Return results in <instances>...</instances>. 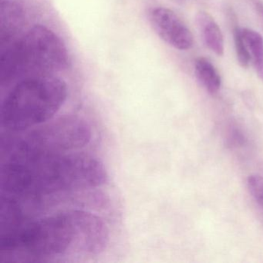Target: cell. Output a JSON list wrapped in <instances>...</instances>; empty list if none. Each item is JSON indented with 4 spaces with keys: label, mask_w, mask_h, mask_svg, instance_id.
I'll list each match as a JSON object with an SVG mask.
<instances>
[{
    "label": "cell",
    "mask_w": 263,
    "mask_h": 263,
    "mask_svg": "<svg viewBox=\"0 0 263 263\" xmlns=\"http://www.w3.org/2000/svg\"><path fill=\"white\" fill-rule=\"evenodd\" d=\"M108 230L93 214L69 210L40 218L10 231L0 241L7 261H33L70 252L96 254L108 242Z\"/></svg>",
    "instance_id": "obj_1"
},
{
    "label": "cell",
    "mask_w": 263,
    "mask_h": 263,
    "mask_svg": "<svg viewBox=\"0 0 263 263\" xmlns=\"http://www.w3.org/2000/svg\"><path fill=\"white\" fill-rule=\"evenodd\" d=\"M7 198L36 202L54 194L105 184L104 164L92 155L67 153L34 158H9L2 174Z\"/></svg>",
    "instance_id": "obj_2"
},
{
    "label": "cell",
    "mask_w": 263,
    "mask_h": 263,
    "mask_svg": "<svg viewBox=\"0 0 263 263\" xmlns=\"http://www.w3.org/2000/svg\"><path fill=\"white\" fill-rule=\"evenodd\" d=\"M67 97V84L60 78L50 75L25 78L4 100L3 125L15 132L41 125L59 111Z\"/></svg>",
    "instance_id": "obj_3"
},
{
    "label": "cell",
    "mask_w": 263,
    "mask_h": 263,
    "mask_svg": "<svg viewBox=\"0 0 263 263\" xmlns=\"http://www.w3.org/2000/svg\"><path fill=\"white\" fill-rule=\"evenodd\" d=\"M67 63L62 41L47 27L35 26L1 57L0 74L4 81L24 74L49 75L64 70Z\"/></svg>",
    "instance_id": "obj_4"
},
{
    "label": "cell",
    "mask_w": 263,
    "mask_h": 263,
    "mask_svg": "<svg viewBox=\"0 0 263 263\" xmlns=\"http://www.w3.org/2000/svg\"><path fill=\"white\" fill-rule=\"evenodd\" d=\"M91 138L85 120L64 116L37 126L18 141L10 158H34L70 153L82 148Z\"/></svg>",
    "instance_id": "obj_5"
},
{
    "label": "cell",
    "mask_w": 263,
    "mask_h": 263,
    "mask_svg": "<svg viewBox=\"0 0 263 263\" xmlns=\"http://www.w3.org/2000/svg\"><path fill=\"white\" fill-rule=\"evenodd\" d=\"M150 22L157 34L174 48L186 50L193 46V36L190 30L169 9H154L150 13Z\"/></svg>",
    "instance_id": "obj_6"
},
{
    "label": "cell",
    "mask_w": 263,
    "mask_h": 263,
    "mask_svg": "<svg viewBox=\"0 0 263 263\" xmlns=\"http://www.w3.org/2000/svg\"><path fill=\"white\" fill-rule=\"evenodd\" d=\"M196 21L207 47L218 56H223L224 45L222 33L213 17L206 12H200L197 15Z\"/></svg>",
    "instance_id": "obj_7"
},
{
    "label": "cell",
    "mask_w": 263,
    "mask_h": 263,
    "mask_svg": "<svg viewBox=\"0 0 263 263\" xmlns=\"http://www.w3.org/2000/svg\"><path fill=\"white\" fill-rule=\"evenodd\" d=\"M195 73L206 90L215 95L221 85V79L213 64L205 58H200L195 61Z\"/></svg>",
    "instance_id": "obj_8"
},
{
    "label": "cell",
    "mask_w": 263,
    "mask_h": 263,
    "mask_svg": "<svg viewBox=\"0 0 263 263\" xmlns=\"http://www.w3.org/2000/svg\"><path fill=\"white\" fill-rule=\"evenodd\" d=\"M243 37L253 59L258 76L263 81V37L250 29L242 30Z\"/></svg>",
    "instance_id": "obj_9"
},
{
    "label": "cell",
    "mask_w": 263,
    "mask_h": 263,
    "mask_svg": "<svg viewBox=\"0 0 263 263\" xmlns=\"http://www.w3.org/2000/svg\"><path fill=\"white\" fill-rule=\"evenodd\" d=\"M0 19H1V33L6 37L21 25L22 21V12L19 7L11 3H3L0 8Z\"/></svg>",
    "instance_id": "obj_10"
},
{
    "label": "cell",
    "mask_w": 263,
    "mask_h": 263,
    "mask_svg": "<svg viewBox=\"0 0 263 263\" xmlns=\"http://www.w3.org/2000/svg\"><path fill=\"white\" fill-rule=\"evenodd\" d=\"M234 43L237 59L241 67H247L250 61V53L243 37L242 30L235 26L233 30Z\"/></svg>",
    "instance_id": "obj_11"
},
{
    "label": "cell",
    "mask_w": 263,
    "mask_h": 263,
    "mask_svg": "<svg viewBox=\"0 0 263 263\" xmlns=\"http://www.w3.org/2000/svg\"><path fill=\"white\" fill-rule=\"evenodd\" d=\"M248 189L254 199L263 207V177L252 175L248 178Z\"/></svg>",
    "instance_id": "obj_12"
},
{
    "label": "cell",
    "mask_w": 263,
    "mask_h": 263,
    "mask_svg": "<svg viewBox=\"0 0 263 263\" xmlns=\"http://www.w3.org/2000/svg\"><path fill=\"white\" fill-rule=\"evenodd\" d=\"M256 8L259 14L261 15V17L263 18V4L261 3H258L256 5Z\"/></svg>",
    "instance_id": "obj_13"
}]
</instances>
